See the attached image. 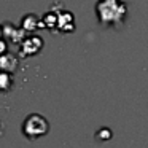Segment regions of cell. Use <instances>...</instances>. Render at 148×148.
<instances>
[{"label":"cell","instance_id":"cell-2","mask_svg":"<svg viewBox=\"0 0 148 148\" xmlns=\"http://www.w3.org/2000/svg\"><path fill=\"white\" fill-rule=\"evenodd\" d=\"M48 131H49V123L46 121L45 116L38 115V113L29 115L23 123V134L29 140H37V138L48 134Z\"/></svg>","mask_w":148,"mask_h":148},{"label":"cell","instance_id":"cell-4","mask_svg":"<svg viewBox=\"0 0 148 148\" xmlns=\"http://www.w3.org/2000/svg\"><path fill=\"white\" fill-rule=\"evenodd\" d=\"M56 27L62 32H73L75 30V18L70 11H62L61 14H58V23Z\"/></svg>","mask_w":148,"mask_h":148},{"label":"cell","instance_id":"cell-6","mask_svg":"<svg viewBox=\"0 0 148 148\" xmlns=\"http://www.w3.org/2000/svg\"><path fill=\"white\" fill-rule=\"evenodd\" d=\"M0 65H2L3 69H8V70H14L16 65H18V62L11 54H3L2 58H0Z\"/></svg>","mask_w":148,"mask_h":148},{"label":"cell","instance_id":"cell-8","mask_svg":"<svg viewBox=\"0 0 148 148\" xmlns=\"http://www.w3.org/2000/svg\"><path fill=\"white\" fill-rule=\"evenodd\" d=\"M2 32H3V29H2V27H0V35H2Z\"/></svg>","mask_w":148,"mask_h":148},{"label":"cell","instance_id":"cell-1","mask_svg":"<svg viewBox=\"0 0 148 148\" xmlns=\"http://www.w3.org/2000/svg\"><path fill=\"white\" fill-rule=\"evenodd\" d=\"M96 11L102 26H118L127 14V7L119 0H99Z\"/></svg>","mask_w":148,"mask_h":148},{"label":"cell","instance_id":"cell-5","mask_svg":"<svg viewBox=\"0 0 148 148\" xmlns=\"http://www.w3.org/2000/svg\"><path fill=\"white\" fill-rule=\"evenodd\" d=\"M40 27V19L37 14H26V18L23 19V29L24 30H37Z\"/></svg>","mask_w":148,"mask_h":148},{"label":"cell","instance_id":"cell-3","mask_svg":"<svg viewBox=\"0 0 148 148\" xmlns=\"http://www.w3.org/2000/svg\"><path fill=\"white\" fill-rule=\"evenodd\" d=\"M42 46H43V40L40 37H29V38L23 40L21 53H23V56H35L42 49Z\"/></svg>","mask_w":148,"mask_h":148},{"label":"cell","instance_id":"cell-7","mask_svg":"<svg viewBox=\"0 0 148 148\" xmlns=\"http://www.w3.org/2000/svg\"><path fill=\"white\" fill-rule=\"evenodd\" d=\"M96 137L100 138V140H108V138H112V131L107 129V127H103V129H100V131L96 134Z\"/></svg>","mask_w":148,"mask_h":148}]
</instances>
